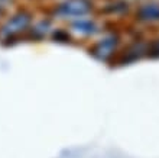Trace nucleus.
Returning a JSON list of instances; mask_svg holds the SVG:
<instances>
[{"instance_id": "f03ea898", "label": "nucleus", "mask_w": 159, "mask_h": 158, "mask_svg": "<svg viewBox=\"0 0 159 158\" xmlns=\"http://www.w3.org/2000/svg\"><path fill=\"white\" fill-rule=\"evenodd\" d=\"M136 22H155L159 21V3H146L139 6L133 13Z\"/></svg>"}, {"instance_id": "20e7f679", "label": "nucleus", "mask_w": 159, "mask_h": 158, "mask_svg": "<svg viewBox=\"0 0 159 158\" xmlns=\"http://www.w3.org/2000/svg\"><path fill=\"white\" fill-rule=\"evenodd\" d=\"M146 55L151 58H159V38L151 39L146 44Z\"/></svg>"}, {"instance_id": "7ed1b4c3", "label": "nucleus", "mask_w": 159, "mask_h": 158, "mask_svg": "<svg viewBox=\"0 0 159 158\" xmlns=\"http://www.w3.org/2000/svg\"><path fill=\"white\" fill-rule=\"evenodd\" d=\"M130 9L129 2L126 0H114L113 3L106 4L104 6V13L106 15H116V16H121L127 13V10Z\"/></svg>"}, {"instance_id": "f257e3e1", "label": "nucleus", "mask_w": 159, "mask_h": 158, "mask_svg": "<svg viewBox=\"0 0 159 158\" xmlns=\"http://www.w3.org/2000/svg\"><path fill=\"white\" fill-rule=\"evenodd\" d=\"M55 10H58L67 16H81V15L91 12L93 4L87 0H67V2L58 4Z\"/></svg>"}, {"instance_id": "39448f33", "label": "nucleus", "mask_w": 159, "mask_h": 158, "mask_svg": "<svg viewBox=\"0 0 159 158\" xmlns=\"http://www.w3.org/2000/svg\"><path fill=\"white\" fill-rule=\"evenodd\" d=\"M54 38L57 41H62V42H70L68 39H71V36H70V33L67 31H57L54 33Z\"/></svg>"}]
</instances>
